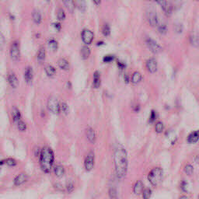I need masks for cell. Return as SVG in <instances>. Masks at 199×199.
Masks as SVG:
<instances>
[{"label":"cell","instance_id":"9a60e30c","mask_svg":"<svg viewBox=\"0 0 199 199\" xmlns=\"http://www.w3.org/2000/svg\"><path fill=\"white\" fill-rule=\"evenodd\" d=\"M199 139V131H195L189 135L187 137V142L189 143H195Z\"/></svg>","mask_w":199,"mask_h":199},{"label":"cell","instance_id":"5bb4252c","mask_svg":"<svg viewBox=\"0 0 199 199\" xmlns=\"http://www.w3.org/2000/svg\"><path fill=\"white\" fill-rule=\"evenodd\" d=\"M34 77V72L31 67H27L25 70V75H24V78L27 83H30L33 79Z\"/></svg>","mask_w":199,"mask_h":199},{"label":"cell","instance_id":"7a4b0ae2","mask_svg":"<svg viewBox=\"0 0 199 199\" xmlns=\"http://www.w3.org/2000/svg\"><path fill=\"white\" fill-rule=\"evenodd\" d=\"M54 162V152L49 147H44L40 155V164L42 170L46 174L50 173Z\"/></svg>","mask_w":199,"mask_h":199},{"label":"cell","instance_id":"7c38bea8","mask_svg":"<svg viewBox=\"0 0 199 199\" xmlns=\"http://www.w3.org/2000/svg\"><path fill=\"white\" fill-rule=\"evenodd\" d=\"M190 43L193 47H199V35L197 32H192L190 35Z\"/></svg>","mask_w":199,"mask_h":199},{"label":"cell","instance_id":"60d3db41","mask_svg":"<svg viewBox=\"0 0 199 199\" xmlns=\"http://www.w3.org/2000/svg\"><path fill=\"white\" fill-rule=\"evenodd\" d=\"M6 163L8 166H14L16 165V162L15 160L10 158V159H8V160H6Z\"/></svg>","mask_w":199,"mask_h":199},{"label":"cell","instance_id":"c3c4849f","mask_svg":"<svg viewBox=\"0 0 199 199\" xmlns=\"http://www.w3.org/2000/svg\"><path fill=\"white\" fill-rule=\"evenodd\" d=\"M118 66L121 69H124L125 68V65L121 61H118Z\"/></svg>","mask_w":199,"mask_h":199},{"label":"cell","instance_id":"603a6c76","mask_svg":"<svg viewBox=\"0 0 199 199\" xmlns=\"http://www.w3.org/2000/svg\"><path fill=\"white\" fill-rule=\"evenodd\" d=\"M55 174L56 175V177L58 178H61L63 177L64 174H65V169L62 166H56L55 167Z\"/></svg>","mask_w":199,"mask_h":199},{"label":"cell","instance_id":"ee69618b","mask_svg":"<svg viewBox=\"0 0 199 199\" xmlns=\"http://www.w3.org/2000/svg\"><path fill=\"white\" fill-rule=\"evenodd\" d=\"M181 190L183 191H184V192H186V191H187V183L186 181H182V183H181Z\"/></svg>","mask_w":199,"mask_h":199},{"label":"cell","instance_id":"7dc6e473","mask_svg":"<svg viewBox=\"0 0 199 199\" xmlns=\"http://www.w3.org/2000/svg\"><path fill=\"white\" fill-rule=\"evenodd\" d=\"M53 26H54V27H55V29L58 30V31H60V30H61V24H60L59 23H55V24H53Z\"/></svg>","mask_w":199,"mask_h":199},{"label":"cell","instance_id":"d590c367","mask_svg":"<svg viewBox=\"0 0 199 199\" xmlns=\"http://www.w3.org/2000/svg\"><path fill=\"white\" fill-rule=\"evenodd\" d=\"M152 195V191L150 189H146L143 191V193H142V196L145 199H148L151 197Z\"/></svg>","mask_w":199,"mask_h":199},{"label":"cell","instance_id":"836d02e7","mask_svg":"<svg viewBox=\"0 0 199 199\" xmlns=\"http://www.w3.org/2000/svg\"><path fill=\"white\" fill-rule=\"evenodd\" d=\"M58 19L59 20H64L65 18V13L64 12V10L62 9H60L58 11Z\"/></svg>","mask_w":199,"mask_h":199},{"label":"cell","instance_id":"9f6ffc18","mask_svg":"<svg viewBox=\"0 0 199 199\" xmlns=\"http://www.w3.org/2000/svg\"><path fill=\"white\" fill-rule=\"evenodd\" d=\"M197 1H199V0H197Z\"/></svg>","mask_w":199,"mask_h":199},{"label":"cell","instance_id":"db71d44e","mask_svg":"<svg viewBox=\"0 0 199 199\" xmlns=\"http://www.w3.org/2000/svg\"><path fill=\"white\" fill-rule=\"evenodd\" d=\"M124 80H125V82H126V83H128V77H127V75H125V76H124Z\"/></svg>","mask_w":199,"mask_h":199},{"label":"cell","instance_id":"7402d4cb","mask_svg":"<svg viewBox=\"0 0 199 199\" xmlns=\"http://www.w3.org/2000/svg\"><path fill=\"white\" fill-rule=\"evenodd\" d=\"M133 190H134V193L135 195H139L140 193H142V190H143V183L141 181L136 182Z\"/></svg>","mask_w":199,"mask_h":199},{"label":"cell","instance_id":"b9f144b4","mask_svg":"<svg viewBox=\"0 0 199 199\" xmlns=\"http://www.w3.org/2000/svg\"><path fill=\"white\" fill-rule=\"evenodd\" d=\"M5 43H6V41H5L4 36L2 35V34L0 32V49L3 48L5 46Z\"/></svg>","mask_w":199,"mask_h":199},{"label":"cell","instance_id":"484cf974","mask_svg":"<svg viewBox=\"0 0 199 199\" xmlns=\"http://www.w3.org/2000/svg\"><path fill=\"white\" fill-rule=\"evenodd\" d=\"M45 59V49L44 47H41L38 53V61L39 63H43Z\"/></svg>","mask_w":199,"mask_h":199},{"label":"cell","instance_id":"e0dca14e","mask_svg":"<svg viewBox=\"0 0 199 199\" xmlns=\"http://www.w3.org/2000/svg\"><path fill=\"white\" fill-rule=\"evenodd\" d=\"M100 86H101V75H100V72L97 71L95 72L94 75H93V87L95 89H98Z\"/></svg>","mask_w":199,"mask_h":199},{"label":"cell","instance_id":"52a82bcc","mask_svg":"<svg viewBox=\"0 0 199 199\" xmlns=\"http://www.w3.org/2000/svg\"><path fill=\"white\" fill-rule=\"evenodd\" d=\"M93 38H94V35H93V33L91 30H87V29H85L83 30V32H82V40L86 44H87V45L90 44L93 42Z\"/></svg>","mask_w":199,"mask_h":199},{"label":"cell","instance_id":"d6a6232c","mask_svg":"<svg viewBox=\"0 0 199 199\" xmlns=\"http://www.w3.org/2000/svg\"><path fill=\"white\" fill-rule=\"evenodd\" d=\"M155 129H156V132L157 133H161L163 130V124L161 121L157 122L156 124V127H155Z\"/></svg>","mask_w":199,"mask_h":199},{"label":"cell","instance_id":"d4e9b609","mask_svg":"<svg viewBox=\"0 0 199 199\" xmlns=\"http://www.w3.org/2000/svg\"><path fill=\"white\" fill-rule=\"evenodd\" d=\"M142 75H141V73L138 72H135L133 73V75L132 76V83H134V84H138L141 82L142 80Z\"/></svg>","mask_w":199,"mask_h":199},{"label":"cell","instance_id":"f6af8a7d","mask_svg":"<svg viewBox=\"0 0 199 199\" xmlns=\"http://www.w3.org/2000/svg\"><path fill=\"white\" fill-rule=\"evenodd\" d=\"M66 189H67V191H69V193L72 192V191H74V185H73V183H68L67 186H66Z\"/></svg>","mask_w":199,"mask_h":199},{"label":"cell","instance_id":"f1b7e54d","mask_svg":"<svg viewBox=\"0 0 199 199\" xmlns=\"http://www.w3.org/2000/svg\"><path fill=\"white\" fill-rule=\"evenodd\" d=\"M48 47H49V48L51 50L55 51L58 49V42L56 41L55 40L53 39L49 40V41H48Z\"/></svg>","mask_w":199,"mask_h":199},{"label":"cell","instance_id":"816d5d0a","mask_svg":"<svg viewBox=\"0 0 199 199\" xmlns=\"http://www.w3.org/2000/svg\"><path fill=\"white\" fill-rule=\"evenodd\" d=\"M104 44V42H103V41H99L98 43L97 44V46H101V45H103Z\"/></svg>","mask_w":199,"mask_h":199},{"label":"cell","instance_id":"6da1fadb","mask_svg":"<svg viewBox=\"0 0 199 199\" xmlns=\"http://www.w3.org/2000/svg\"><path fill=\"white\" fill-rule=\"evenodd\" d=\"M115 164L117 177L123 179L127 174L128 169V157L127 152L122 146H118L115 153Z\"/></svg>","mask_w":199,"mask_h":199},{"label":"cell","instance_id":"8fae6325","mask_svg":"<svg viewBox=\"0 0 199 199\" xmlns=\"http://www.w3.org/2000/svg\"><path fill=\"white\" fill-rule=\"evenodd\" d=\"M146 68L151 73L156 72L157 70V62L154 58H149L146 62Z\"/></svg>","mask_w":199,"mask_h":199},{"label":"cell","instance_id":"4fadbf2b","mask_svg":"<svg viewBox=\"0 0 199 199\" xmlns=\"http://www.w3.org/2000/svg\"><path fill=\"white\" fill-rule=\"evenodd\" d=\"M27 174H24V173H21L19 175L15 178L14 180V183L16 186H20L21 184H23L24 183H25L27 181Z\"/></svg>","mask_w":199,"mask_h":199},{"label":"cell","instance_id":"f546056e","mask_svg":"<svg viewBox=\"0 0 199 199\" xmlns=\"http://www.w3.org/2000/svg\"><path fill=\"white\" fill-rule=\"evenodd\" d=\"M102 33H103V34L105 36V37H107V36L110 35V26H109L108 24H105L104 25V27H103V28H102Z\"/></svg>","mask_w":199,"mask_h":199},{"label":"cell","instance_id":"4dcf8cb0","mask_svg":"<svg viewBox=\"0 0 199 199\" xmlns=\"http://www.w3.org/2000/svg\"><path fill=\"white\" fill-rule=\"evenodd\" d=\"M184 172L187 175H191L194 172V167L191 164H187L184 167Z\"/></svg>","mask_w":199,"mask_h":199},{"label":"cell","instance_id":"5b68a950","mask_svg":"<svg viewBox=\"0 0 199 199\" xmlns=\"http://www.w3.org/2000/svg\"><path fill=\"white\" fill-rule=\"evenodd\" d=\"M156 1L160 5L166 16H169L171 15L173 12V7L169 2H168L166 0H156Z\"/></svg>","mask_w":199,"mask_h":199},{"label":"cell","instance_id":"f907efd6","mask_svg":"<svg viewBox=\"0 0 199 199\" xmlns=\"http://www.w3.org/2000/svg\"><path fill=\"white\" fill-rule=\"evenodd\" d=\"M93 2H94L95 4L97 5V6L101 4V0H93Z\"/></svg>","mask_w":199,"mask_h":199},{"label":"cell","instance_id":"9c48e42d","mask_svg":"<svg viewBox=\"0 0 199 199\" xmlns=\"http://www.w3.org/2000/svg\"><path fill=\"white\" fill-rule=\"evenodd\" d=\"M93 166H94V153L90 152L88 153L85 160V168L87 171H90L93 168Z\"/></svg>","mask_w":199,"mask_h":199},{"label":"cell","instance_id":"ffe728a7","mask_svg":"<svg viewBox=\"0 0 199 199\" xmlns=\"http://www.w3.org/2000/svg\"><path fill=\"white\" fill-rule=\"evenodd\" d=\"M32 17H33V20L35 24H40L41 23L42 17H41V14L40 13V12L38 10H34L33 13H32Z\"/></svg>","mask_w":199,"mask_h":199},{"label":"cell","instance_id":"ba28073f","mask_svg":"<svg viewBox=\"0 0 199 199\" xmlns=\"http://www.w3.org/2000/svg\"><path fill=\"white\" fill-rule=\"evenodd\" d=\"M10 56L13 61H17L20 58V47H19V43L17 41H14L11 46Z\"/></svg>","mask_w":199,"mask_h":199},{"label":"cell","instance_id":"d6986e66","mask_svg":"<svg viewBox=\"0 0 199 199\" xmlns=\"http://www.w3.org/2000/svg\"><path fill=\"white\" fill-rule=\"evenodd\" d=\"M62 1H63L64 5H65V7L67 8V10H69V12H74V10H75V3L73 2V0H62Z\"/></svg>","mask_w":199,"mask_h":199},{"label":"cell","instance_id":"11a10c76","mask_svg":"<svg viewBox=\"0 0 199 199\" xmlns=\"http://www.w3.org/2000/svg\"><path fill=\"white\" fill-rule=\"evenodd\" d=\"M49 1H50V0H47V2H49Z\"/></svg>","mask_w":199,"mask_h":199},{"label":"cell","instance_id":"44dd1931","mask_svg":"<svg viewBox=\"0 0 199 199\" xmlns=\"http://www.w3.org/2000/svg\"><path fill=\"white\" fill-rule=\"evenodd\" d=\"M90 49L89 47H87V46H84V47H82V49H81V56H82V58L83 59H87L88 58L90 57Z\"/></svg>","mask_w":199,"mask_h":199},{"label":"cell","instance_id":"bcb514c9","mask_svg":"<svg viewBox=\"0 0 199 199\" xmlns=\"http://www.w3.org/2000/svg\"><path fill=\"white\" fill-rule=\"evenodd\" d=\"M175 30L178 32V33H181L182 30H183V27H182L181 24H178V25H176Z\"/></svg>","mask_w":199,"mask_h":199},{"label":"cell","instance_id":"8992f818","mask_svg":"<svg viewBox=\"0 0 199 199\" xmlns=\"http://www.w3.org/2000/svg\"><path fill=\"white\" fill-rule=\"evenodd\" d=\"M146 44L149 49L152 51V53L157 54L160 53V51H161L162 48L161 47H160V45L157 42L155 41L154 40L151 39V38H146Z\"/></svg>","mask_w":199,"mask_h":199},{"label":"cell","instance_id":"74e56055","mask_svg":"<svg viewBox=\"0 0 199 199\" xmlns=\"http://www.w3.org/2000/svg\"><path fill=\"white\" fill-rule=\"evenodd\" d=\"M78 7L82 11H85L86 10V2L84 0H78Z\"/></svg>","mask_w":199,"mask_h":199},{"label":"cell","instance_id":"83f0119b","mask_svg":"<svg viewBox=\"0 0 199 199\" xmlns=\"http://www.w3.org/2000/svg\"><path fill=\"white\" fill-rule=\"evenodd\" d=\"M45 72L47 74V76L49 77H53L56 73V70H55V68L51 65H47L45 67Z\"/></svg>","mask_w":199,"mask_h":199},{"label":"cell","instance_id":"ab89813d","mask_svg":"<svg viewBox=\"0 0 199 199\" xmlns=\"http://www.w3.org/2000/svg\"><path fill=\"white\" fill-rule=\"evenodd\" d=\"M109 196L110 198H117V191L115 188H110L109 191Z\"/></svg>","mask_w":199,"mask_h":199},{"label":"cell","instance_id":"2e32d148","mask_svg":"<svg viewBox=\"0 0 199 199\" xmlns=\"http://www.w3.org/2000/svg\"><path fill=\"white\" fill-rule=\"evenodd\" d=\"M9 83L13 88H17L18 86H19V80H18L17 77L16 76L15 74L12 73L9 75Z\"/></svg>","mask_w":199,"mask_h":199},{"label":"cell","instance_id":"ac0fdd59","mask_svg":"<svg viewBox=\"0 0 199 199\" xmlns=\"http://www.w3.org/2000/svg\"><path fill=\"white\" fill-rule=\"evenodd\" d=\"M87 137L91 143H94L95 140H96V135L95 132L93 131V128H88L87 131Z\"/></svg>","mask_w":199,"mask_h":199},{"label":"cell","instance_id":"8d00e7d4","mask_svg":"<svg viewBox=\"0 0 199 199\" xmlns=\"http://www.w3.org/2000/svg\"><path fill=\"white\" fill-rule=\"evenodd\" d=\"M115 59V56L114 55H106L104 58H103V61L105 63H109V62H111L113 60Z\"/></svg>","mask_w":199,"mask_h":199},{"label":"cell","instance_id":"30bf717a","mask_svg":"<svg viewBox=\"0 0 199 199\" xmlns=\"http://www.w3.org/2000/svg\"><path fill=\"white\" fill-rule=\"evenodd\" d=\"M147 20L149 24L153 27L159 26V17L154 11H150L147 13Z\"/></svg>","mask_w":199,"mask_h":199},{"label":"cell","instance_id":"7bdbcfd3","mask_svg":"<svg viewBox=\"0 0 199 199\" xmlns=\"http://www.w3.org/2000/svg\"><path fill=\"white\" fill-rule=\"evenodd\" d=\"M156 119V113L155 112L154 110H152L151 115H150L149 116V122L152 123Z\"/></svg>","mask_w":199,"mask_h":199},{"label":"cell","instance_id":"681fc988","mask_svg":"<svg viewBox=\"0 0 199 199\" xmlns=\"http://www.w3.org/2000/svg\"><path fill=\"white\" fill-rule=\"evenodd\" d=\"M55 187H57L58 189H59L60 191H62V186H61V184H60V183H56L55 184Z\"/></svg>","mask_w":199,"mask_h":199},{"label":"cell","instance_id":"277c9868","mask_svg":"<svg viewBox=\"0 0 199 199\" xmlns=\"http://www.w3.org/2000/svg\"><path fill=\"white\" fill-rule=\"evenodd\" d=\"M47 108L49 109L51 112L54 113V114H58L60 112L61 105L56 97H53V96L49 97L48 101H47Z\"/></svg>","mask_w":199,"mask_h":199},{"label":"cell","instance_id":"f35d334b","mask_svg":"<svg viewBox=\"0 0 199 199\" xmlns=\"http://www.w3.org/2000/svg\"><path fill=\"white\" fill-rule=\"evenodd\" d=\"M61 110H62V112H64V114L67 115L68 113H69V106L67 105V104L62 103L61 105Z\"/></svg>","mask_w":199,"mask_h":199},{"label":"cell","instance_id":"f5cc1de1","mask_svg":"<svg viewBox=\"0 0 199 199\" xmlns=\"http://www.w3.org/2000/svg\"><path fill=\"white\" fill-rule=\"evenodd\" d=\"M4 163H6V160H1V161H0V166Z\"/></svg>","mask_w":199,"mask_h":199},{"label":"cell","instance_id":"cb8c5ba5","mask_svg":"<svg viewBox=\"0 0 199 199\" xmlns=\"http://www.w3.org/2000/svg\"><path fill=\"white\" fill-rule=\"evenodd\" d=\"M58 65L61 68L62 70H69V64L67 61L64 58H61L58 61Z\"/></svg>","mask_w":199,"mask_h":199},{"label":"cell","instance_id":"4316f807","mask_svg":"<svg viewBox=\"0 0 199 199\" xmlns=\"http://www.w3.org/2000/svg\"><path fill=\"white\" fill-rule=\"evenodd\" d=\"M13 118L14 121L15 122H17L20 120H21V115H20V110H18L17 108L16 107H14L13 110Z\"/></svg>","mask_w":199,"mask_h":199},{"label":"cell","instance_id":"3957f363","mask_svg":"<svg viewBox=\"0 0 199 199\" xmlns=\"http://www.w3.org/2000/svg\"><path fill=\"white\" fill-rule=\"evenodd\" d=\"M162 178H163V170L160 167L152 169L148 175V180L153 186H157L161 181Z\"/></svg>","mask_w":199,"mask_h":199},{"label":"cell","instance_id":"e575fe53","mask_svg":"<svg viewBox=\"0 0 199 199\" xmlns=\"http://www.w3.org/2000/svg\"><path fill=\"white\" fill-rule=\"evenodd\" d=\"M158 30H159V32L161 34H165L167 32V27H166V26L165 24H161V25L159 26Z\"/></svg>","mask_w":199,"mask_h":199},{"label":"cell","instance_id":"1f68e13d","mask_svg":"<svg viewBox=\"0 0 199 199\" xmlns=\"http://www.w3.org/2000/svg\"><path fill=\"white\" fill-rule=\"evenodd\" d=\"M17 127H18V129L20 131H21V132H24V131L27 129V125H26L25 122H24L23 121L20 120L19 121H17Z\"/></svg>","mask_w":199,"mask_h":199}]
</instances>
